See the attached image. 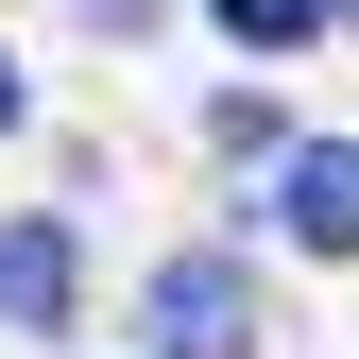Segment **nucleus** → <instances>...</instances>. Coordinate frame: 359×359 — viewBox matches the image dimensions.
<instances>
[{"label": "nucleus", "instance_id": "obj_2", "mask_svg": "<svg viewBox=\"0 0 359 359\" xmlns=\"http://www.w3.org/2000/svg\"><path fill=\"white\" fill-rule=\"evenodd\" d=\"M274 171H291V240H308V257H359V154L308 137V154H274Z\"/></svg>", "mask_w": 359, "mask_h": 359}, {"label": "nucleus", "instance_id": "obj_1", "mask_svg": "<svg viewBox=\"0 0 359 359\" xmlns=\"http://www.w3.org/2000/svg\"><path fill=\"white\" fill-rule=\"evenodd\" d=\"M154 342H171V359L257 342V274H240V257H171V274H154Z\"/></svg>", "mask_w": 359, "mask_h": 359}, {"label": "nucleus", "instance_id": "obj_6", "mask_svg": "<svg viewBox=\"0 0 359 359\" xmlns=\"http://www.w3.org/2000/svg\"><path fill=\"white\" fill-rule=\"evenodd\" d=\"M0 137H18V69H0Z\"/></svg>", "mask_w": 359, "mask_h": 359}, {"label": "nucleus", "instance_id": "obj_4", "mask_svg": "<svg viewBox=\"0 0 359 359\" xmlns=\"http://www.w3.org/2000/svg\"><path fill=\"white\" fill-rule=\"evenodd\" d=\"M205 18H222V34H240V52H291V34H308V18H325V0H205Z\"/></svg>", "mask_w": 359, "mask_h": 359}, {"label": "nucleus", "instance_id": "obj_5", "mask_svg": "<svg viewBox=\"0 0 359 359\" xmlns=\"http://www.w3.org/2000/svg\"><path fill=\"white\" fill-rule=\"evenodd\" d=\"M86 18H120V34H154V0H86Z\"/></svg>", "mask_w": 359, "mask_h": 359}, {"label": "nucleus", "instance_id": "obj_3", "mask_svg": "<svg viewBox=\"0 0 359 359\" xmlns=\"http://www.w3.org/2000/svg\"><path fill=\"white\" fill-rule=\"evenodd\" d=\"M69 222H0V325H69Z\"/></svg>", "mask_w": 359, "mask_h": 359}]
</instances>
